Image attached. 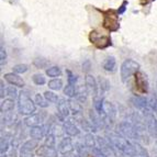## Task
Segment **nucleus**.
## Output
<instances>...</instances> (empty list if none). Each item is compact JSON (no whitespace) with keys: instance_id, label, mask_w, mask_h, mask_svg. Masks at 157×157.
Wrapping results in <instances>:
<instances>
[{"instance_id":"f257e3e1","label":"nucleus","mask_w":157,"mask_h":157,"mask_svg":"<svg viewBox=\"0 0 157 157\" xmlns=\"http://www.w3.org/2000/svg\"><path fill=\"white\" fill-rule=\"evenodd\" d=\"M107 139L111 142V144L114 146L118 153L122 154L124 157H136V151L133 145V142L126 140L118 132L117 133L115 132L107 133Z\"/></svg>"},{"instance_id":"f03ea898","label":"nucleus","mask_w":157,"mask_h":157,"mask_svg":"<svg viewBox=\"0 0 157 157\" xmlns=\"http://www.w3.org/2000/svg\"><path fill=\"white\" fill-rule=\"evenodd\" d=\"M18 112L23 115H32L36 111V103L31 99L28 90H21L18 97Z\"/></svg>"},{"instance_id":"7ed1b4c3","label":"nucleus","mask_w":157,"mask_h":157,"mask_svg":"<svg viewBox=\"0 0 157 157\" xmlns=\"http://www.w3.org/2000/svg\"><path fill=\"white\" fill-rule=\"evenodd\" d=\"M140 68H141V65H140L136 60L131 59V58L125 59L120 67L121 80L123 81V82H125L130 77L135 76L136 74L139 73Z\"/></svg>"},{"instance_id":"20e7f679","label":"nucleus","mask_w":157,"mask_h":157,"mask_svg":"<svg viewBox=\"0 0 157 157\" xmlns=\"http://www.w3.org/2000/svg\"><path fill=\"white\" fill-rule=\"evenodd\" d=\"M117 130H118V133L125 137L126 140L131 142H139L140 141V136L139 133L136 132L135 128H134L133 124L130 122V121H122L118 124L117 126Z\"/></svg>"},{"instance_id":"39448f33","label":"nucleus","mask_w":157,"mask_h":157,"mask_svg":"<svg viewBox=\"0 0 157 157\" xmlns=\"http://www.w3.org/2000/svg\"><path fill=\"white\" fill-rule=\"evenodd\" d=\"M90 42L100 50H103V48H107V47L110 46L112 43H111V37L109 35H105V34H102L98 31H92L89 35Z\"/></svg>"},{"instance_id":"423d86ee","label":"nucleus","mask_w":157,"mask_h":157,"mask_svg":"<svg viewBox=\"0 0 157 157\" xmlns=\"http://www.w3.org/2000/svg\"><path fill=\"white\" fill-rule=\"evenodd\" d=\"M45 119H46V113L44 111H41L39 113H34L32 115H28L23 120V123L25 126L29 128H34V126L43 125Z\"/></svg>"},{"instance_id":"0eeeda50","label":"nucleus","mask_w":157,"mask_h":157,"mask_svg":"<svg viewBox=\"0 0 157 157\" xmlns=\"http://www.w3.org/2000/svg\"><path fill=\"white\" fill-rule=\"evenodd\" d=\"M145 118V122H146V128L148 131L149 135L157 139V119L154 115L153 111H146L143 113Z\"/></svg>"},{"instance_id":"6e6552de","label":"nucleus","mask_w":157,"mask_h":157,"mask_svg":"<svg viewBox=\"0 0 157 157\" xmlns=\"http://www.w3.org/2000/svg\"><path fill=\"white\" fill-rule=\"evenodd\" d=\"M118 14V13H117ZM115 13H113L112 11H109L107 14H105V18H103V26L105 29L109 30L110 32H114L119 29V20L118 16Z\"/></svg>"},{"instance_id":"1a4fd4ad","label":"nucleus","mask_w":157,"mask_h":157,"mask_svg":"<svg viewBox=\"0 0 157 157\" xmlns=\"http://www.w3.org/2000/svg\"><path fill=\"white\" fill-rule=\"evenodd\" d=\"M57 118L60 122H65L69 117L71 113V109H69V105H68V100L66 99H59L57 102Z\"/></svg>"},{"instance_id":"9d476101","label":"nucleus","mask_w":157,"mask_h":157,"mask_svg":"<svg viewBox=\"0 0 157 157\" xmlns=\"http://www.w3.org/2000/svg\"><path fill=\"white\" fill-rule=\"evenodd\" d=\"M63 128L64 132L67 134L68 136H77L80 134V128L78 126V124L76 123L75 119L73 118H68L67 120L63 123Z\"/></svg>"},{"instance_id":"9b49d317","label":"nucleus","mask_w":157,"mask_h":157,"mask_svg":"<svg viewBox=\"0 0 157 157\" xmlns=\"http://www.w3.org/2000/svg\"><path fill=\"white\" fill-rule=\"evenodd\" d=\"M135 85L136 88L139 89L141 94H147L148 92V78L147 75L143 71H140L139 73L135 75Z\"/></svg>"},{"instance_id":"f8f14e48","label":"nucleus","mask_w":157,"mask_h":157,"mask_svg":"<svg viewBox=\"0 0 157 157\" xmlns=\"http://www.w3.org/2000/svg\"><path fill=\"white\" fill-rule=\"evenodd\" d=\"M85 86H86L87 90H88V94L90 96H92V98H96L99 96L98 94V92H99L98 80L92 75H87L85 77Z\"/></svg>"},{"instance_id":"ddd939ff","label":"nucleus","mask_w":157,"mask_h":157,"mask_svg":"<svg viewBox=\"0 0 157 157\" xmlns=\"http://www.w3.org/2000/svg\"><path fill=\"white\" fill-rule=\"evenodd\" d=\"M131 101H132V105H133L140 112L144 113V112H146V111H152L149 109L147 98L143 97V96H134L131 99Z\"/></svg>"},{"instance_id":"4468645a","label":"nucleus","mask_w":157,"mask_h":157,"mask_svg":"<svg viewBox=\"0 0 157 157\" xmlns=\"http://www.w3.org/2000/svg\"><path fill=\"white\" fill-rule=\"evenodd\" d=\"M58 153H60L62 155L68 154V153L73 152L75 151V146L73 144V140H71V136H66V137H63L62 141L59 142L57 147Z\"/></svg>"},{"instance_id":"2eb2a0df","label":"nucleus","mask_w":157,"mask_h":157,"mask_svg":"<svg viewBox=\"0 0 157 157\" xmlns=\"http://www.w3.org/2000/svg\"><path fill=\"white\" fill-rule=\"evenodd\" d=\"M103 107H105V112L108 119V128H109V126H111L115 122V119H117V109H115L114 105H113L112 102L107 101V100H105V105Z\"/></svg>"},{"instance_id":"dca6fc26","label":"nucleus","mask_w":157,"mask_h":157,"mask_svg":"<svg viewBox=\"0 0 157 157\" xmlns=\"http://www.w3.org/2000/svg\"><path fill=\"white\" fill-rule=\"evenodd\" d=\"M47 131H48V126L44 125V124L40 126H34L30 130V136H31V139L35 140V141H41L46 136Z\"/></svg>"},{"instance_id":"f3484780","label":"nucleus","mask_w":157,"mask_h":157,"mask_svg":"<svg viewBox=\"0 0 157 157\" xmlns=\"http://www.w3.org/2000/svg\"><path fill=\"white\" fill-rule=\"evenodd\" d=\"M0 97L3 99L5 97H8L10 99H17L19 97L18 90L14 86H7L5 87L3 80H1V87H0Z\"/></svg>"},{"instance_id":"a211bd4d","label":"nucleus","mask_w":157,"mask_h":157,"mask_svg":"<svg viewBox=\"0 0 157 157\" xmlns=\"http://www.w3.org/2000/svg\"><path fill=\"white\" fill-rule=\"evenodd\" d=\"M3 78L7 82L11 85V86L19 87V88H23L24 87V80L22 79V77H20L18 74L14 73H8L3 75Z\"/></svg>"},{"instance_id":"6ab92c4d","label":"nucleus","mask_w":157,"mask_h":157,"mask_svg":"<svg viewBox=\"0 0 157 157\" xmlns=\"http://www.w3.org/2000/svg\"><path fill=\"white\" fill-rule=\"evenodd\" d=\"M74 119H75L76 123L78 124V126L80 128V130H84V131H86L87 133H91V132H94V126H92L91 122L86 120V118L82 117L81 113L80 114L74 115Z\"/></svg>"},{"instance_id":"aec40b11","label":"nucleus","mask_w":157,"mask_h":157,"mask_svg":"<svg viewBox=\"0 0 157 157\" xmlns=\"http://www.w3.org/2000/svg\"><path fill=\"white\" fill-rule=\"evenodd\" d=\"M57 153L58 151L55 149V147H50L46 145H42L36 149V155L41 157H57Z\"/></svg>"},{"instance_id":"412c9836","label":"nucleus","mask_w":157,"mask_h":157,"mask_svg":"<svg viewBox=\"0 0 157 157\" xmlns=\"http://www.w3.org/2000/svg\"><path fill=\"white\" fill-rule=\"evenodd\" d=\"M16 107V102H14V99H10V98H7V99L2 100L1 103H0V111L1 113H7L10 112V111H13Z\"/></svg>"},{"instance_id":"4be33fe9","label":"nucleus","mask_w":157,"mask_h":157,"mask_svg":"<svg viewBox=\"0 0 157 157\" xmlns=\"http://www.w3.org/2000/svg\"><path fill=\"white\" fill-rule=\"evenodd\" d=\"M11 140H12V137H11L10 134H5V136L1 134V140H0V153H1V155H6V153L9 151V145H10L11 143Z\"/></svg>"},{"instance_id":"5701e85b","label":"nucleus","mask_w":157,"mask_h":157,"mask_svg":"<svg viewBox=\"0 0 157 157\" xmlns=\"http://www.w3.org/2000/svg\"><path fill=\"white\" fill-rule=\"evenodd\" d=\"M103 69L108 73H114L117 71V60L114 56H108L103 62Z\"/></svg>"},{"instance_id":"b1692460","label":"nucleus","mask_w":157,"mask_h":157,"mask_svg":"<svg viewBox=\"0 0 157 157\" xmlns=\"http://www.w3.org/2000/svg\"><path fill=\"white\" fill-rule=\"evenodd\" d=\"M88 94H88L86 86H84V85H77V94L75 99L78 100L80 103H84V102H86L87 98H88Z\"/></svg>"},{"instance_id":"393cba45","label":"nucleus","mask_w":157,"mask_h":157,"mask_svg":"<svg viewBox=\"0 0 157 157\" xmlns=\"http://www.w3.org/2000/svg\"><path fill=\"white\" fill-rule=\"evenodd\" d=\"M68 105H69V109H71V112L74 115L80 114L81 111H82V105L77 99H68Z\"/></svg>"},{"instance_id":"a878e982","label":"nucleus","mask_w":157,"mask_h":157,"mask_svg":"<svg viewBox=\"0 0 157 157\" xmlns=\"http://www.w3.org/2000/svg\"><path fill=\"white\" fill-rule=\"evenodd\" d=\"M84 145L89 149H94L97 145V137L92 133H87L84 137Z\"/></svg>"},{"instance_id":"bb28decb","label":"nucleus","mask_w":157,"mask_h":157,"mask_svg":"<svg viewBox=\"0 0 157 157\" xmlns=\"http://www.w3.org/2000/svg\"><path fill=\"white\" fill-rule=\"evenodd\" d=\"M17 121V115L13 111L5 113V117H2V124L5 123L7 126H13Z\"/></svg>"},{"instance_id":"cd10ccee","label":"nucleus","mask_w":157,"mask_h":157,"mask_svg":"<svg viewBox=\"0 0 157 157\" xmlns=\"http://www.w3.org/2000/svg\"><path fill=\"white\" fill-rule=\"evenodd\" d=\"M98 85H99V91L102 94V96H105V92L110 90V82H109L108 79L103 78V77H99L98 78Z\"/></svg>"},{"instance_id":"c85d7f7f","label":"nucleus","mask_w":157,"mask_h":157,"mask_svg":"<svg viewBox=\"0 0 157 157\" xmlns=\"http://www.w3.org/2000/svg\"><path fill=\"white\" fill-rule=\"evenodd\" d=\"M76 94H77V86L76 85L67 84V86L64 88V94H65L66 97L69 98V99H74V98H76Z\"/></svg>"},{"instance_id":"c756f323","label":"nucleus","mask_w":157,"mask_h":157,"mask_svg":"<svg viewBox=\"0 0 157 157\" xmlns=\"http://www.w3.org/2000/svg\"><path fill=\"white\" fill-rule=\"evenodd\" d=\"M133 145L135 147L136 151V156L137 157H149V154L147 152V149L143 147L139 142H133Z\"/></svg>"},{"instance_id":"7c9ffc66","label":"nucleus","mask_w":157,"mask_h":157,"mask_svg":"<svg viewBox=\"0 0 157 157\" xmlns=\"http://www.w3.org/2000/svg\"><path fill=\"white\" fill-rule=\"evenodd\" d=\"M39 147V141H35V140L31 139V140H28L21 145V148L23 149H28V151H32L33 152L34 149H37Z\"/></svg>"},{"instance_id":"2f4dec72","label":"nucleus","mask_w":157,"mask_h":157,"mask_svg":"<svg viewBox=\"0 0 157 157\" xmlns=\"http://www.w3.org/2000/svg\"><path fill=\"white\" fill-rule=\"evenodd\" d=\"M47 86L52 90H60L63 88V80L59 78H53L52 80L48 81Z\"/></svg>"},{"instance_id":"473e14b6","label":"nucleus","mask_w":157,"mask_h":157,"mask_svg":"<svg viewBox=\"0 0 157 157\" xmlns=\"http://www.w3.org/2000/svg\"><path fill=\"white\" fill-rule=\"evenodd\" d=\"M33 65L36 68H46L50 65V60L44 57H37L33 60Z\"/></svg>"},{"instance_id":"72a5a7b5","label":"nucleus","mask_w":157,"mask_h":157,"mask_svg":"<svg viewBox=\"0 0 157 157\" xmlns=\"http://www.w3.org/2000/svg\"><path fill=\"white\" fill-rule=\"evenodd\" d=\"M34 101H35L36 105H39L40 108H47L48 105H50L48 101H47V100L45 99L44 96H42L41 94H35V99H34Z\"/></svg>"},{"instance_id":"f704fd0d","label":"nucleus","mask_w":157,"mask_h":157,"mask_svg":"<svg viewBox=\"0 0 157 157\" xmlns=\"http://www.w3.org/2000/svg\"><path fill=\"white\" fill-rule=\"evenodd\" d=\"M46 75L48 77L55 78V77H59L62 75V71H60V68L58 66H52L48 69H46Z\"/></svg>"},{"instance_id":"c9c22d12","label":"nucleus","mask_w":157,"mask_h":157,"mask_svg":"<svg viewBox=\"0 0 157 157\" xmlns=\"http://www.w3.org/2000/svg\"><path fill=\"white\" fill-rule=\"evenodd\" d=\"M43 96H44L45 99L48 102H51V103H56V105H57V102L59 101L58 96L56 94H54L53 91H45Z\"/></svg>"},{"instance_id":"e433bc0d","label":"nucleus","mask_w":157,"mask_h":157,"mask_svg":"<svg viewBox=\"0 0 157 157\" xmlns=\"http://www.w3.org/2000/svg\"><path fill=\"white\" fill-rule=\"evenodd\" d=\"M56 144V136L52 133H47L45 136V141H44V145L50 147H55Z\"/></svg>"},{"instance_id":"4c0bfd02","label":"nucleus","mask_w":157,"mask_h":157,"mask_svg":"<svg viewBox=\"0 0 157 157\" xmlns=\"http://www.w3.org/2000/svg\"><path fill=\"white\" fill-rule=\"evenodd\" d=\"M28 69H29V66L26 65V64H18V65L13 66V68H12V73L20 75V74L26 73V71H28Z\"/></svg>"},{"instance_id":"58836bf2","label":"nucleus","mask_w":157,"mask_h":157,"mask_svg":"<svg viewBox=\"0 0 157 157\" xmlns=\"http://www.w3.org/2000/svg\"><path fill=\"white\" fill-rule=\"evenodd\" d=\"M32 80L36 86H43L46 82V79L42 74H34L33 77H32Z\"/></svg>"},{"instance_id":"ea45409f","label":"nucleus","mask_w":157,"mask_h":157,"mask_svg":"<svg viewBox=\"0 0 157 157\" xmlns=\"http://www.w3.org/2000/svg\"><path fill=\"white\" fill-rule=\"evenodd\" d=\"M147 100H148L149 109H151L152 111H155L156 105H157V94H152L151 97L147 98Z\"/></svg>"},{"instance_id":"a19ab883","label":"nucleus","mask_w":157,"mask_h":157,"mask_svg":"<svg viewBox=\"0 0 157 157\" xmlns=\"http://www.w3.org/2000/svg\"><path fill=\"white\" fill-rule=\"evenodd\" d=\"M6 63H7V52H6V48L3 47V45L1 44V46H0V65H1V67Z\"/></svg>"},{"instance_id":"79ce46f5","label":"nucleus","mask_w":157,"mask_h":157,"mask_svg":"<svg viewBox=\"0 0 157 157\" xmlns=\"http://www.w3.org/2000/svg\"><path fill=\"white\" fill-rule=\"evenodd\" d=\"M67 73V80H68V84L71 85H78V78H77V76H75L73 73H71V71H66Z\"/></svg>"},{"instance_id":"37998d69","label":"nucleus","mask_w":157,"mask_h":157,"mask_svg":"<svg viewBox=\"0 0 157 157\" xmlns=\"http://www.w3.org/2000/svg\"><path fill=\"white\" fill-rule=\"evenodd\" d=\"M91 151H92V155H94V157H108V155L102 152L99 147H94V148L91 149Z\"/></svg>"},{"instance_id":"c03bdc74","label":"nucleus","mask_w":157,"mask_h":157,"mask_svg":"<svg viewBox=\"0 0 157 157\" xmlns=\"http://www.w3.org/2000/svg\"><path fill=\"white\" fill-rule=\"evenodd\" d=\"M20 157H33V152L32 151H28V149L20 148Z\"/></svg>"},{"instance_id":"a18cd8bd","label":"nucleus","mask_w":157,"mask_h":157,"mask_svg":"<svg viewBox=\"0 0 157 157\" xmlns=\"http://www.w3.org/2000/svg\"><path fill=\"white\" fill-rule=\"evenodd\" d=\"M90 68H91V64H90V60L89 59H86L82 63V71L84 73H88L90 71Z\"/></svg>"},{"instance_id":"49530a36","label":"nucleus","mask_w":157,"mask_h":157,"mask_svg":"<svg viewBox=\"0 0 157 157\" xmlns=\"http://www.w3.org/2000/svg\"><path fill=\"white\" fill-rule=\"evenodd\" d=\"M128 1L124 0L123 2H122V5H121V7L118 9L117 13H118V14H123V13L125 12V10H126V6H128Z\"/></svg>"},{"instance_id":"de8ad7c7","label":"nucleus","mask_w":157,"mask_h":157,"mask_svg":"<svg viewBox=\"0 0 157 157\" xmlns=\"http://www.w3.org/2000/svg\"><path fill=\"white\" fill-rule=\"evenodd\" d=\"M62 157H79V156H78V154L76 153V151H73V152L68 153V154L63 155Z\"/></svg>"},{"instance_id":"09e8293b","label":"nucleus","mask_w":157,"mask_h":157,"mask_svg":"<svg viewBox=\"0 0 157 157\" xmlns=\"http://www.w3.org/2000/svg\"><path fill=\"white\" fill-rule=\"evenodd\" d=\"M155 112H156V114H157V105H156V109H155Z\"/></svg>"},{"instance_id":"8fccbe9b","label":"nucleus","mask_w":157,"mask_h":157,"mask_svg":"<svg viewBox=\"0 0 157 157\" xmlns=\"http://www.w3.org/2000/svg\"><path fill=\"white\" fill-rule=\"evenodd\" d=\"M156 92H157V82H156Z\"/></svg>"}]
</instances>
